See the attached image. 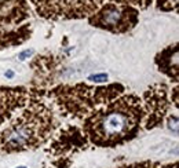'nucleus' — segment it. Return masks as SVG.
Segmentation results:
<instances>
[{"label":"nucleus","mask_w":179,"mask_h":168,"mask_svg":"<svg viewBox=\"0 0 179 168\" xmlns=\"http://www.w3.org/2000/svg\"><path fill=\"white\" fill-rule=\"evenodd\" d=\"M145 110L135 94H123L83 120L87 142L98 147H116L134 139L142 128Z\"/></svg>","instance_id":"f257e3e1"},{"label":"nucleus","mask_w":179,"mask_h":168,"mask_svg":"<svg viewBox=\"0 0 179 168\" xmlns=\"http://www.w3.org/2000/svg\"><path fill=\"white\" fill-rule=\"evenodd\" d=\"M59 121L52 105L40 90L31 88L28 104L0 128V152L21 153L47 143L57 132Z\"/></svg>","instance_id":"f03ea898"},{"label":"nucleus","mask_w":179,"mask_h":168,"mask_svg":"<svg viewBox=\"0 0 179 168\" xmlns=\"http://www.w3.org/2000/svg\"><path fill=\"white\" fill-rule=\"evenodd\" d=\"M42 92L47 99L52 101V105L57 106L63 116L76 120H84L96 109L123 95L125 92V87L119 83H112L102 87L77 83L75 85L61 84L50 91Z\"/></svg>","instance_id":"7ed1b4c3"},{"label":"nucleus","mask_w":179,"mask_h":168,"mask_svg":"<svg viewBox=\"0 0 179 168\" xmlns=\"http://www.w3.org/2000/svg\"><path fill=\"white\" fill-rule=\"evenodd\" d=\"M31 8L26 0H0V50L31 39Z\"/></svg>","instance_id":"20e7f679"},{"label":"nucleus","mask_w":179,"mask_h":168,"mask_svg":"<svg viewBox=\"0 0 179 168\" xmlns=\"http://www.w3.org/2000/svg\"><path fill=\"white\" fill-rule=\"evenodd\" d=\"M36 13L48 21L83 19L91 17L105 0H31Z\"/></svg>","instance_id":"39448f33"},{"label":"nucleus","mask_w":179,"mask_h":168,"mask_svg":"<svg viewBox=\"0 0 179 168\" xmlns=\"http://www.w3.org/2000/svg\"><path fill=\"white\" fill-rule=\"evenodd\" d=\"M88 22L94 28H99L112 33H127L139 22V10L123 3H104L91 17Z\"/></svg>","instance_id":"423d86ee"},{"label":"nucleus","mask_w":179,"mask_h":168,"mask_svg":"<svg viewBox=\"0 0 179 168\" xmlns=\"http://www.w3.org/2000/svg\"><path fill=\"white\" fill-rule=\"evenodd\" d=\"M168 87L167 84H153L149 87L143 94V117L142 127L146 129H153L156 127H161L164 120L168 117L169 109H171V101L168 99Z\"/></svg>","instance_id":"0eeeda50"},{"label":"nucleus","mask_w":179,"mask_h":168,"mask_svg":"<svg viewBox=\"0 0 179 168\" xmlns=\"http://www.w3.org/2000/svg\"><path fill=\"white\" fill-rule=\"evenodd\" d=\"M31 98L28 87H4L0 85V128L13 117L17 110L22 109Z\"/></svg>","instance_id":"6e6552de"},{"label":"nucleus","mask_w":179,"mask_h":168,"mask_svg":"<svg viewBox=\"0 0 179 168\" xmlns=\"http://www.w3.org/2000/svg\"><path fill=\"white\" fill-rule=\"evenodd\" d=\"M57 137L54 138L51 146H50V152L55 156H62L67 153H73L76 150H80L86 147L87 139L84 138L83 132L77 127H69V128L61 131L59 134H54Z\"/></svg>","instance_id":"1a4fd4ad"},{"label":"nucleus","mask_w":179,"mask_h":168,"mask_svg":"<svg viewBox=\"0 0 179 168\" xmlns=\"http://www.w3.org/2000/svg\"><path fill=\"white\" fill-rule=\"evenodd\" d=\"M157 68L160 72H163L164 75H167L175 84L178 83V44H172L163 50L161 52H158L154 58Z\"/></svg>","instance_id":"9d476101"},{"label":"nucleus","mask_w":179,"mask_h":168,"mask_svg":"<svg viewBox=\"0 0 179 168\" xmlns=\"http://www.w3.org/2000/svg\"><path fill=\"white\" fill-rule=\"evenodd\" d=\"M109 2H114V3H123V4H128L132 6V7H139L142 10L148 8L149 6L153 3V0H109Z\"/></svg>","instance_id":"9b49d317"},{"label":"nucleus","mask_w":179,"mask_h":168,"mask_svg":"<svg viewBox=\"0 0 179 168\" xmlns=\"http://www.w3.org/2000/svg\"><path fill=\"white\" fill-rule=\"evenodd\" d=\"M157 8L161 11H177L178 0H157Z\"/></svg>","instance_id":"f8f14e48"},{"label":"nucleus","mask_w":179,"mask_h":168,"mask_svg":"<svg viewBox=\"0 0 179 168\" xmlns=\"http://www.w3.org/2000/svg\"><path fill=\"white\" fill-rule=\"evenodd\" d=\"M108 79H109V76H108L106 73H98V75L88 76L87 80L92 81V83H105V81H108Z\"/></svg>","instance_id":"ddd939ff"},{"label":"nucleus","mask_w":179,"mask_h":168,"mask_svg":"<svg viewBox=\"0 0 179 168\" xmlns=\"http://www.w3.org/2000/svg\"><path fill=\"white\" fill-rule=\"evenodd\" d=\"M32 54H33V51H32V50H29V48H28V50H23V51H21V52L18 54V58H19L21 61H25L26 58H29Z\"/></svg>","instance_id":"4468645a"},{"label":"nucleus","mask_w":179,"mask_h":168,"mask_svg":"<svg viewBox=\"0 0 179 168\" xmlns=\"http://www.w3.org/2000/svg\"><path fill=\"white\" fill-rule=\"evenodd\" d=\"M14 75H15V73H14L13 70H7V72L4 73V76H6L7 79H13V77H14Z\"/></svg>","instance_id":"2eb2a0df"},{"label":"nucleus","mask_w":179,"mask_h":168,"mask_svg":"<svg viewBox=\"0 0 179 168\" xmlns=\"http://www.w3.org/2000/svg\"><path fill=\"white\" fill-rule=\"evenodd\" d=\"M17 168H28V167H25V166H19V167H17Z\"/></svg>","instance_id":"dca6fc26"}]
</instances>
